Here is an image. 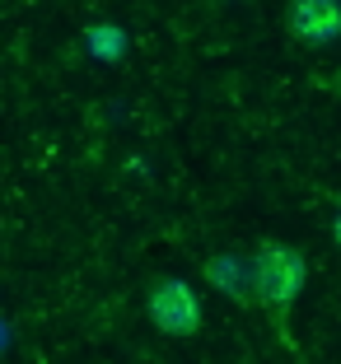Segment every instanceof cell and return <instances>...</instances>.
I'll return each instance as SVG.
<instances>
[{
	"label": "cell",
	"mask_w": 341,
	"mask_h": 364,
	"mask_svg": "<svg viewBox=\"0 0 341 364\" xmlns=\"http://www.w3.org/2000/svg\"><path fill=\"white\" fill-rule=\"evenodd\" d=\"M304 285H309V262L299 247L280 238H262L253 247V304L271 313L280 341H290V309L304 294Z\"/></svg>",
	"instance_id": "cell-1"
},
{
	"label": "cell",
	"mask_w": 341,
	"mask_h": 364,
	"mask_svg": "<svg viewBox=\"0 0 341 364\" xmlns=\"http://www.w3.org/2000/svg\"><path fill=\"white\" fill-rule=\"evenodd\" d=\"M145 318L149 327L159 336H169V341H187V336L201 332V299H196V289L187 285V280L178 276H159L154 285L145 289Z\"/></svg>",
	"instance_id": "cell-2"
},
{
	"label": "cell",
	"mask_w": 341,
	"mask_h": 364,
	"mask_svg": "<svg viewBox=\"0 0 341 364\" xmlns=\"http://www.w3.org/2000/svg\"><path fill=\"white\" fill-rule=\"evenodd\" d=\"M285 28H290V38H299L309 47L337 43L341 38V0H290Z\"/></svg>",
	"instance_id": "cell-3"
},
{
	"label": "cell",
	"mask_w": 341,
	"mask_h": 364,
	"mask_svg": "<svg viewBox=\"0 0 341 364\" xmlns=\"http://www.w3.org/2000/svg\"><path fill=\"white\" fill-rule=\"evenodd\" d=\"M206 280H211L220 294H229L234 304H248V299H253V257L220 252V257L206 262Z\"/></svg>",
	"instance_id": "cell-4"
},
{
	"label": "cell",
	"mask_w": 341,
	"mask_h": 364,
	"mask_svg": "<svg viewBox=\"0 0 341 364\" xmlns=\"http://www.w3.org/2000/svg\"><path fill=\"white\" fill-rule=\"evenodd\" d=\"M89 52H94L98 61H122V56H127V33H122L117 23H94V28H89Z\"/></svg>",
	"instance_id": "cell-5"
},
{
	"label": "cell",
	"mask_w": 341,
	"mask_h": 364,
	"mask_svg": "<svg viewBox=\"0 0 341 364\" xmlns=\"http://www.w3.org/2000/svg\"><path fill=\"white\" fill-rule=\"evenodd\" d=\"M327 89H332V98H341V65H337V75H332V85H327Z\"/></svg>",
	"instance_id": "cell-6"
},
{
	"label": "cell",
	"mask_w": 341,
	"mask_h": 364,
	"mask_svg": "<svg viewBox=\"0 0 341 364\" xmlns=\"http://www.w3.org/2000/svg\"><path fill=\"white\" fill-rule=\"evenodd\" d=\"M332 238H337V247H341V210H337V220H332Z\"/></svg>",
	"instance_id": "cell-7"
}]
</instances>
